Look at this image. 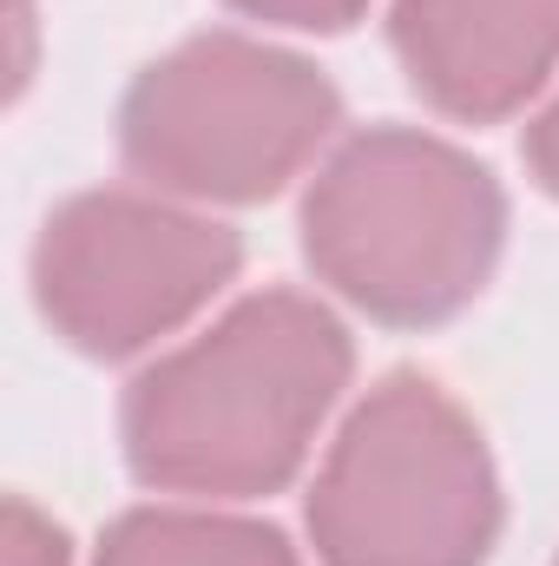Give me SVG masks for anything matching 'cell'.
Listing matches in <instances>:
<instances>
[{
  "mask_svg": "<svg viewBox=\"0 0 559 566\" xmlns=\"http://www.w3.org/2000/svg\"><path fill=\"white\" fill-rule=\"evenodd\" d=\"M349 376L356 349L323 296L257 290L133 376L119 441L158 494L257 501L296 481Z\"/></svg>",
  "mask_w": 559,
  "mask_h": 566,
  "instance_id": "6da1fadb",
  "label": "cell"
},
{
  "mask_svg": "<svg viewBox=\"0 0 559 566\" xmlns=\"http://www.w3.org/2000/svg\"><path fill=\"white\" fill-rule=\"evenodd\" d=\"M507 191L494 171L415 126H369L329 145L303 191V258L349 310L389 329L461 316L500 264Z\"/></svg>",
  "mask_w": 559,
  "mask_h": 566,
  "instance_id": "7a4b0ae2",
  "label": "cell"
},
{
  "mask_svg": "<svg viewBox=\"0 0 559 566\" xmlns=\"http://www.w3.org/2000/svg\"><path fill=\"white\" fill-rule=\"evenodd\" d=\"M342 93L257 33H191L119 99V158L145 191L184 205H264L329 158Z\"/></svg>",
  "mask_w": 559,
  "mask_h": 566,
  "instance_id": "3957f363",
  "label": "cell"
},
{
  "mask_svg": "<svg viewBox=\"0 0 559 566\" xmlns=\"http://www.w3.org/2000/svg\"><path fill=\"white\" fill-rule=\"evenodd\" d=\"M316 566H487L500 474L474 416L415 369L382 376L309 481Z\"/></svg>",
  "mask_w": 559,
  "mask_h": 566,
  "instance_id": "277c9868",
  "label": "cell"
},
{
  "mask_svg": "<svg viewBox=\"0 0 559 566\" xmlns=\"http://www.w3.org/2000/svg\"><path fill=\"white\" fill-rule=\"evenodd\" d=\"M244 238L165 191H80L33 238V303L60 343L119 363L224 296Z\"/></svg>",
  "mask_w": 559,
  "mask_h": 566,
  "instance_id": "5b68a950",
  "label": "cell"
},
{
  "mask_svg": "<svg viewBox=\"0 0 559 566\" xmlns=\"http://www.w3.org/2000/svg\"><path fill=\"white\" fill-rule=\"evenodd\" d=\"M389 46L434 113L494 126L559 73V0H395Z\"/></svg>",
  "mask_w": 559,
  "mask_h": 566,
  "instance_id": "8992f818",
  "label": "cell"
},
{
  "mask_svg": "<svg viewBox=\"0 0 559 566\" xmlns=\"http://www.w3.org/2000/svg\"><path fill=\"white\" fill-rule=\"evenodd\" d=\"M93 566H303L271 521L231 514L218 501L133 507L99 534Z\"/></svg>",
  "mask_w": 559,
  "mask_h": 566,
  "instance_id": "52a82bcc",
  "label": "cell"
},
{
  "mask_svg": "<svg viewBox=\"0 0 559 566\" xmlns=\"http://www.w3.org/2000/svg\"><path fill=\"white\" fill-rule=\"evenodd\" d=\"M0 566H73L66 534H60L27 494L7 501V521H0Z\"/></svg>",
  "mask_w": 559,
  "mask_h": 566,
  "instance_id": "ba28073f",
  "label": "cell"
},
{
  "mask_svg": "<svg viewBox=\"0 0 559 566\" xmlns=\"http://www.w3.org/2000/svg\"><path fill=\"white\" fill-rule=\"evenodd\" d=\"M231 13L244 20H264V27H303V33H342L369 0H224Z\"/></svg>",
  "mask_w": 559,
  "mask_h": 566,
  "instance_id": "9c48e42d",
  "label": "cell"
},
{
  "mask_svg": "<svg viewBox=\"0 0 559 566\" xmlns=\"http://www.w3.org/2000/svg\"><path fill=\"white\" fill-rule=\"evenodd\" d=\"M520 151H527V171H534V185L547 191V198H559V93L527 119V139H520Z\"/></svg>",
  "mask_w": 559,
  "mask_h": 566,
  "instance_id": "30bf717a",
  "label": "cell"
},
{
  "mask_svg": "<svg viewBox=\"0 0 559 566\" xmlns=\"http://www.w3.org/2000/svg\"><path fill=\"white\" fill-rule=\"evenodd\" d=\"M13 93L33 80V0H13Z\"/></svg>",
  "mask_w": 559,
  "mask_h": 566,
  "instance_id": "8fae6325",
  "label": "cell"
}]
</instances>
